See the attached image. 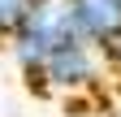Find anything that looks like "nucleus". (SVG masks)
I'll return each mask as SVG.
<instances>
[{
    "mask_svg": "<svg viewBox=\"0 0 121 117\" xmlns=\"http://www.w3.org/2000/svg\"><path fill=\"white\" fill-rule=\"evenodd\" d=\"M117 4H121V0H117Z\"/></svg>",
    "mask_w": 121,
    "mask_h": 117,
    "instance_id": "39448f33",
    "label": "nucleus"
},
{
    "mask_svg": "<svg viewBox=\"0 0 121 117\" xmlns=\"http://www.w3.org/2000/svg\"><path fill=\"white\" fill-rule=\"evenodd\" d=\"M30 0H0V39H9L13 31H17V22L26 18Z\"/></svg>",
    "mask_w": 121,
    "mask_h": 117,
    "instance_id": "20e7f679",
    "label": "nucleus"
},
{
    "mask_svg": "<svg viewBox=\"0 0 121 117\" xmlns=\"http://www.w3.org/2000/svg\"><path fill=\"white\" fill-rule=\"evenodd\" d=\"M9 39H13V61L26 74V87L48 95V87H43V56L56 43L78 39L73 35V18H69V0H30L26 18L17 22V31Z\"/></svg>",
    "mask_w": 121,
    "mask_h": 117,
    "instance_id": "f257e3e1",
    "label": "nucleus"
},
{
    "mask_svg": "<svg viewBox=\"0 0 121 117\" xmlns=\"http://www.w3.org/2000/svg\"><path fill=\"white\" fill-rule=\"evenodd\" d=\"M99 78V52L82 39H65L43 56V87L48 91H82Z\"/></svg>",
    "mask_w": 121,
    "mask_h": 117,
    "instance_id": "f03ea898",
    "label": "nucleus"
},
{
    "mask_svg": "<svg viewBox=\"0 0 121 117\" xmlns=\"http://www.w3.org/2000/svg\"><path fill=\"white\" fill-rule=\"evenodd\" d=\"M69 18H73V35L91 48H104L117 31H121V4L117 0H69Z\"/></svg>",
    "mask_w": 121,
    "mask_h": 117,
    "instance_id": "7ed1b4c3",
    "label": "nucleus"
}]
</instances>
